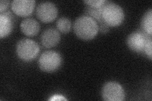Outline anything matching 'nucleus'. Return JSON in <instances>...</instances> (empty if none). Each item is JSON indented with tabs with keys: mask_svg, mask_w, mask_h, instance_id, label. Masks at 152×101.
Instances as JSON below:
<instances>
[{
	"mask_svg": "<svg viewBox=\"0 0 152 101\" xmlns=\"http://www.w3.org/2000/svg\"><path fill=\"white\" fill-rule=\"evenodd\" d=\"M13 12L20 17H27L32 13L35 7L34 0H13L11 3Z\"/></svg>",
	"mask_w": 152,
	"mask_h": 101,
	"instance_id": "6e6552de",
	"label": "nucleus"
},
{
	"mask_svg": "<svg viewBox=\"0 0 152 101\" xmlns=\"http://www.w3.org/2000/svg\"><path fill=\"white\" fill-rule=\"evenodd\" d=\"M141 25L142 32L147 35L151 36L152 34V9L150 8L147 10L142 16Z\"/></svg>",
	"mask_w": 152,
	"mask_h": 101,
	"instance_id": "f8f14e48",
	"label": "nucleus"
},
{
	"mask_svg": "<svg viewBox=\"0 0 152 101\" xmlns=\"http://www.w3.org/2000/svg\"><path fill=\"white\" fill-rule=\"evenodd\" d=\"M102 13L103 21L109 27L119 25L124 20L123 8L113 2L106 1L103 6Z\"/></svg>",
	"mask_w": 152,
	"mask_h": 101,
	"instance_id": "f03ea898",
	"label": "nucleus"
},
{
	"mask_svg": "<svg viewBox=\"0 0 152 101\" xmlns=\"http://www.w3.org/2000/svg\"><path fill=\"white\" fill-rule=\"evenodd\" d=\"M150 36L142 31H134L128 36L127 44L130 49L137 53L144 52L146 43Z\"/></svg>",
	"mask_w": 152,
	"mask_h": 101,
	"instance_id": "0eeeda50",
	"label": "nucleus"
},
{
	"mask_svg": "<svg viewBox=\"0 0 152 101\" xmlns=\"http://www.w3.org/2000/svg\"><path fill=\"white\" fill-rule=\"evenodd\" d=\"M74 31L80 39H92L99 31L98 24L93 18L87 15H81L75 19L74 23Z\"/></svg>",
	"mask_w": 152,
	"mask_h": 101,
	"instance_id": "f257e3e1",
	"label": "nucleus"
},
{
	"mask_svg": "<svg viewBox=\"0 0 152 101\" xmlns=\"http://www.w3.org/2000/svg\"><path fill=\"white\" fill-rule=\"evenodd\" d=\"M39 47L34 41L23 39L19 41L16 46V52L19 58L28 61L36 58L39 54Z\"/></svg>",
	"mask_w": 152,
	"mask_h": 101,
	"instance_id": "20e7f679",
	"label": "nucleus"
},
{
	"mask_svg": "<svg viewBox=\"0 0 152 101\" xmlns=\"http://www.w3.org/2000/svg\"><path fill=\"white\" fill-rule=\"evenodd\" d=\"M50 100H66V98H65L64 96L62 95H55L53 96H52V97H51L50 99Z\"/></svg>",
	"mask_w": 152,
	"mask_h": 101,
	"instance_id": "6ab92c4d",
	"label": "nucleus"
},
{
	"mask_svg": "<svg viewBox=\"0 0 152 101\" xmlns=\"http://www.w3.org/2000/svg\"><path fill=\"white\" fill-rule=\"evenodd\" d=\"M20 29L27 36H34L39 31V23L34 18H27L22 21Z\"/></svg>",
	"mask_w": 152,
	"mask_h": 101,
	"instance_id": "9b49d317",
	"label": "nucleus"
},
{
	"mask_svg": "<svg viewBox=\"0 0 152 101\" xmlns=\"http://www.w3.org/2000/svg\"><path fill=\"white\" fill-rule=\"evenodd\" d=\"M62 62V57L58 52L54 51H46L41 54L38 65L43 71L51 73L58 70Z\"/></svg>",
	"mask_w": 152,
	"mask_h": 101,
	"instance_id": "7ed1b4c3",
	"label": "nucleus"
},
{
	"mask_svg": "<svg viewBox=\"0 0 152 101\" xmlns=\"http://www.w3.org/2000/svg\"><path fill=\"white\" fill-rule=\"evenodd\" d=\"M36 15L42 22H51L58 15V8L52 2H41L36 8Z\"/></svg>",
	"mask_w": 152,
	"mask_h": 101,
	"instance_id": "423d86ee",
	"label": "nucleus"
},
{
	"mask_svg": "<svg viewBox=\"0 0 152 101\" xmlns=\"http://www.w3.org/2000/svg\"><path fill=\"white\" fill-rule=\"evenodd\" d=\"M13 27V17L9 12L0 13V37H7L11 33Z\"/></svg>",
	"mask_w": 152,
	"mask_h": 101,
	"instance_id": "9d476101",
	"label": "nucleus"
},
{
	"mask_svg": "<svg viewBox=\"0 0 152 101\" xmlns=\"http://www.w3.org/2000/svg\"><path fill=\"white\" fill-rule=\"evenodd\" d=\"M144 52L150 60L152 59V39L151 37L148 38L145 47Z\"/></svg>",
	"mask_w": 152,
	"mask_h": 101,
	"instance_id": "2eb2a0df",
	"label": "nucleus"
},
{
	"mask_svg": "<svg viewBox=\"0 0 152 101\" xmlns=\"http://www.w3.org/2000/svg\"><path fill=\"white\" fill-rule=\"evenodd\" d=\"M98 27L99 31H100L102 33H107L109 31V27H110L104 22L98 24Z\"/></svg>",
	"mask_w": 152,
	"mask_h": 101,
	"instance_id": "a211bd4d",
	"label": "nucleus"
},
{
	"mask_svg": "<svg viewBox=\"0 0 152 101\" xmlns=\"http://www.w3.org/2000/svg\"><path fill=\"white\" fill-rule=\"evenodd\" d=\"M106 1L104 0H84V3L87 5L93 7H102Z\"/></svg>",
	"mask_w": 152,
	"mask_h": 101,
	"instance_id": "dca6fc26",
	"label": "nucleus"
},
{
	"mask_svg": "<svg viewBox=\"0 0 152 101\" xmlns=\"http://www.w3.org/2000/svg\"><path fill=\"white\" fill-rule=\"evenodd\" d=\"M60 41L59 32L54 28H48L42 33L41 42L45 47L50 48L56 46Z\"/></svg>",
	"mask_w": 152,
	"mask_h": 101,
	"instance_id": "1a4fd4ad",
	"label": "nucleus"
},
{
	"mask_svg": "<svg viewBox=\"0 0 152 101\" xmlns=\"http://www.w3.org/2000/svg\"><path fill=\"white\" fill-rule=\"evenodd\" d=\"M10 1L8 0H1L0 1V13L5 12L7 9L9 7Z\"/></svg>",
	"mask_w": 152,
	"mask_h": 101,
	"instance_id": "f3484780",
	"label": "nucleus"
},
{
	"mask_svg": "<svg viewBox=\"0 0 152 101\" xmlns=\"http://www.w3.org/2000/svg\"><path fill=\"white\" fill-rule=\"evenodd\" d=\"M103 6L100 7H93L91 6L86 5L84 9L85 15L89 16L93 18L95 21H96L98 24L103 22L104 21L103 20L102 13Z\"/></svg>",
	"mask_w": 152,
	"mask_h": 101,
	"instance_id": "ddd939ff",
	"label": "nucleus"
},
{
	"mask_svg": "<svg viewBox=\"0 0 152 101\" xmlns=\"http://www.w3.org/2000/svg\"><path fill=\"white\" fill-rule=\"evenodd\" d=\"M56 25L58 30L61 32L67 33L70 31L71 22L68 18L63 17L57 20Z\"/></svg>",
	"mask_w": 152,
	"mask_h": 101,
	"instance_id": "4468645a",
	"label": "nucleus"
},
{
	"mask_svg": "<svg viewBox=\"0 0 152 101\" xmlns=\"http://www.w3.org/2000/svg\"><path fill=\"white\" fill-rule=\"evenodd\" d=\"M102 95L106 101H122L125 98L124 90L121 85L115 81H108L104 84Z\"/></svg>",
	"mask_w": 152,
	"mask_h": 101,
	"instance_id": "39448f33",
	"label": "nucleus"
}]
</instances>
